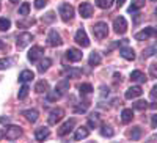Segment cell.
I'll return each mask as SVG.
<instances>
[{
	"label": "cell",
	"instance_id": "52a82bcc",
	"mask_svg": "<svg viewBox=\"0 0 157 143\" xmlns=\"http://www.w3.org/2000/svg\"><path fill=\"white\" fill-rule=\"evenodd\" d=\"M75 43L80 44L82 47H88V46H90V40H88L86 32H85L83 29H78V30H77V33H75Z\"/></svg>",
	"mask_w": 157,
	"mask_h": 143
},
{
	"label": "cell",
	"instance_id": "7a4b0ae2",
	"mask_svg": "<svg viewBox=\"0 0 157 143\" xmlns=\"http://www.w3.org/2000/svg\"><path fill=\"white\" fill-rule=\"evenodd\" d=\"M60 16L64 22H69L72 17H74V8L69 5V3H63L60 5Z\"/></svg>",
	"mask_w": 157,
	"mask_h": 143
},
{
	"label": "cell",
	"instance_id": "7402d4cb",
	"mask_svg": "<svg viewBox=\"0 0 157 143\" xmlns=\"http://www.w3.org/2000/svg\"><path fill=\"white\" fill-rule=\"evenodd\" d=\"M132 118H134V112L130 110V109H124L123 113H121V121L127 124V123L132 121Z\"/></svg>",
	"mask_w": 157,
	"mask_h": 143
},
{
	"label": "cell",
	"instance_id": "681fc988",
	"mask_svg": "<svg viewBox=\"0 0 157 143\" xmlns=\"http://www.w3.org/2000/svg\"><path fill=\"white\" fill-rule=\"evenodd\" d=\"M0 49H5V43L3 41H0Z\"/></svg>",
	"mask_w": 157,
	"mask_h": 143
},
{
	"label": "cell",
	"instance_id": "836d02e7",
	"mask_svg": "<svg viewBox=\"0 0 157 143\" xmlns=\"http://www.w3.org/2000/svg\"><path fill=\"white\" fill-rule=\"evenodd\" d=\"M61 98V93L58 91V90H55L54 93H47V101L49 102H54V101H58Z\"/></svg>",
	"mask_w": 157,
	"mask_h": 143
},
{
	"label": "cell",
	"instance_id": "5b68a950",
	"mask_svg": "<svg viewBox=\"0 0 157 143\" xmlns=\"http://www.w3.org/2000/svg\"><path fill=\"white\" fill-rule=\"evenodd\" d=\"M149 36H157V29H154V27H146V29H143L140 33L135 35V38H137L138 41H145V40H148Z\"/></svg>",
	"mask_w": 157,
	"mask_h": 143
},
{
	"label": "cell",
	"instance_id": "e0dca14e",
	"mask_svg": "<svg viewBox=\"0 0 157 143\" xmlns=\"http://www.w3.org/2000/svg\"><path fill=\"white\" fill-rule=\"evenodd\" d=\"M130 80H134V82H140V83H145L148 79H146V75L143 74L141 71H132V72H130Z\"/></svg>",
	"mask_w": 157,
	"mask_h": 143
},
{
	"label": "cell",
	"instance_id": "d6a6232c",
	"mask_svg": "<svg viewBox=\"0 0 157 143\" xmlns=\"http://www.w3.org/2000/svg\"><path fill=\"white\" fill-rule=\"evenodd\" d=\"M29 91H30V88L24 83V85H22V88L19 90V95H17V98H19V99H25V98L29 96Z\"/></svg>",
	"mask_w": 157,
	"mask_h": 143
},
{
	"label": "cell",
	"instance_id": "f1b7e54d",
	"mask_svg": "<svg viewBox=\"0 0 157 143\" xmlns=\"http://www.w3.org/2000/svg\"><path fill=\"white\" fill-rule=\"evenodd\" d=\"M113 134H115V131H113L112 127L102 126V129H101V135H102V137H113Z\"/></svg>",
	"mask_w": 157,
	"mask_h": 143
},
{
	"label": "cell",
	"instance_id": "44dd1931",
	"mask_svg": "<svg viewBox=\"0 0 157 143\" xmlns=\"http://www.w3.org/2000/svg\"><path fill=\"white\" fill-rule=\"evenodd\" d=\"M66 77H69V79H75V77H78V75H82V69H78V68H69V69H66L63 72Z\"/></svg>",
	"mask_w": 157,
	"mask_h": 143
},
{
	"label": "cell",
	"instance_id": "bcb514c9",
	"mask_svg": "<svg viewBox=\"0 0 157 143\" xmlns=\"http://www.w3.org/2000/svg\"><path fill=\"white\" fill-rule=\"evenodd\" d=\"M0 123H10V118H3V116H0Z\"/></svg>",
	"mask_w": 157,
	"mask_h": 143
},
{
	"label": "cell",
	"instance_id": "d6986e66",
	"mask_svg": "<svg viewBox=\"0 0 157 143\" xmlns=\"http://www.w3.org/2000/svg\"><path fill=\"white\" fill-rule=\"evenodd\" d=\"M32 79H35V74H33L32 71H29V69L22 71L21 75H19V80H21L22 83H27V82H30Z\"/></svg>",
	"mask_w": 157,
	"mask_h": 143
},
{
	"label": "cell",
	"instance_id": "ffe728a7",
	"mask_svg": "<svg viewBox=\"0 0 157 143\" xmlns=\"http://www.w3.org/2000/svg\"><path fill=\"white\" fill-rule=\"evenodd\" d=\"M88 135H90V131H88V127L82 126V127H78V129H77V132H75L74 138H75V140H82V138H86Z\"/></svg>",
	"mask_w": 157,
	"mask_h": 143
},
{
	"label": "cell",
	"instance_id": "f907efd6",
	"mask_svg": "<svg viewBox=\"0 0 157 143\" xmlns=\"http://www.w3.org/2000/svg\"><path fill=\"white\" fill-rule=\"evenodd\" d=\"M10 2H11V3H19L21 0H10Z\"/></svg>",
	"mask_w": 157,
	"mask_h": 143
},
{
	"label": "cell",
	"instance_id": "7bdbcfd3",
	"mask_svg": "<svg viewBox=\"0 0 157 143\" xmlns=\"http://www.w3.org/2000/svg\"><path fill=\"white\" fill-rule=\"evenodd\" d=\"M151 98L152 99H157V85H154L152 90H151Z\"/></svg>",
	"mask_w": 157,
	"mask_h": 143
},
{
	"label": "cell",
	"instance_id": "603a6c76",
	"mask_svg": "<svg viewBox=\"0 0 157 143\" xmlns=\"http://www.w3.org/2000/svg\"><path fill=\"white\" fill-rule=\"evenodd\" d=\"M101 55L98 54V52H91V55L88 58V63H90V66H98V64L101 63Z\"/></svg>",
	"mask_w": 157,
	"mask_h": 143
},
{
	"label": "cell",
	"instance_id": "74e56055",
	"mask_svg": "<svg viewBox=\"0 0 157 143\" xmlns=\"http://www.w3.org/2000/svg\"><path fill=\"white\" fill-rule=\"evenodd\" d=\"M46 5H47V0H35V8H38V10L44 8Z\"/></svg>",
	"mask_w": 157,
	"mask_h": 143
},
{
	"label": "cell",
	"instance_id": "5bb4252c",
	"mask_svg": "<svg viewBox=\"0 0 157 143\" xmlns=\"http://www.w3.org/2000/svg\"><path fill=\"white\" fill-rule=\"evenodd\" d=\"M141 93H143V90H141V87H130L127 91H126V99H134V98H138V96H141Z\"/></svg>",
	"mask_w": 157,
	"mask_h": 143
},
{
	"label": "cell",
	"instance_id": "6da1fadb",
	"mask_svg": "<svg viewBox=\"0 0 157 143\" xmlns=\"http://www.w3.org/2000/svg\"><path fill=\"white\" fill-rule=\"evenodd\" d=\"M93 33H94L96 38H99V40H104V38L109 35V25H107L105 22H98V24H94Z\"/></svg>",
	"mask_w": 157,
	"mask_h": 143
},
{
	"label": "cell",
	"instance_id": "d590c367",
	"mask_svg": "<svg viewBox=\"0 0 157 143\" xmlns=\"http://www.w3.org/2000/svg\"><path fill=\"white\" fill-rule=\"evenodd\" d=\"M134 109L135 110H145V109H148V102L146 101H137L134 104Z\"/></svg>",
	"mask_w": 157,
	"mask_h": 143
},
{
	"label": "cell",
	"instance_id": "8992f818",
	"mask_svg": "<svg viewBox=\"0 0 157 143\" xmlns=\"http://www.w3.org/2000/svg\"><path fill=\"white\" fill-rule=\"evenodd\" d=\"M63 115H64V112H63V109H54L50 113H49V118H47V123L49 124H57L61 118H63Z\"/></svg>",
	"mask_w": 157,
	"mask_h": 143
},
{
	"label": "cell",
	"instance_id": "ab89813d",
	"mask_svg": "<svg viewBox=\"0 0 157 143\" xmlns=\"http://www.w3.org/2000/svg\"><path fill=\"white\" fill-rule=\"evenodd\" d=\"M155 50H157V46H152V47L146 49V50H145V54H143V57H149V55H152V52H155Z\"/></svg>",
	"mask_w": 157,
	"mask_h": 143
},
{
	"label": "cell",
	"instance_id": "484cf974",
	"mask_svg": "<svg viewBox=\"0 0 157 143\" xmlns=\"http://www.w3.org/2000/svg\"><path fill=\"white\" fill-rule=\"evenodd\" d=\"M50 64H52V60H50V58H44V60H43L41 63H39V66H38V71H39V72H44V71H47Z\"/></svg>",
	"mask_w": 157,
	"mask_h": 143
},
{
	"label": "cell",
	"instance_id": "e575fe53",
	"mask_svg": "<svg viewBox=\"0 0 157 143\" xmlns=\"http://www.w3.org/2000/svg\"><path fill=\"white\" fill-rule=\"evenodd\" d=\"M11 27V22H10V19H6V17H2L0 19V30H8Z\"/></svg>",
	"mask_w": 157,
	"mask_h": 143
},
{
	"label": "cell",
	"instance_id": "f5cc1de1",
	"mask_svg": "<svg viewBox=\"0 0 157 143\" xmlns=\"http://www.w3.org/2000/svg\"><path fill=\"white\" fill-rule=\"evenodd\" d=\"M155 16H157V8H155Z\"/></svg>",
	"mask_w": 157,
	"mask_h": 143
},
{
	"label": "cell",
	"instance_id": "b9f144b4",
	"mask_svg": "<svg viewBox=\"0 0 157 143\" xmlns=\"http://www.w3.org/2000/svg\"><path fill=\"white\" fill-rule=\"evenodd\" d=\"M149 72L152 77H157V64H151L149 66Z\"/></svg>",
	"mask_w": 157,
	"mask_h": 143
},
{
	"label": "cell",
	"instance_id": "7dc6e473",
	"mask_svg": "<svg viewBox=\"0 0 157 143\" xmlns=\"http://www.w3.org/2000/svg\"><path fill=\"white\" fill-rule=\"evenodd\" d=\"M124 2H126V0H116V5H118V6H123Z\"/></svg>",
	"mask_w": 157,
	"mask_h": 143
},
{
	"label": "cell",
	"instance_id": "f6af8a7d",
	"mask_svg": "<svg viewBox=\"0 0 157 143\" xmlns=\"http://www.w3.org/2000/svg\"><path fill=\"white\" fill-rule=\"evenodd\" d=\"M151 123H152V127H157V115H152Z\"/></svg>",
	"mask_w": 157,
	"mask_h": 143
},
{
	"label": "cell",
	"instance_id": "ee69618b",
	"mask_svg": "<svg viewBox=\"0 0 157 143\" xmlns=\"http://www.w3.org/2000/svg\"><path fill=\"white\" fill-rule=\"evenodd\" d=\"M85 110H86V107H75L74 109L75 113H85Z\"/></svg>",
	"mask_w": 157,
	"mask_h": 143
},
{
	"label": "cell",
	"instance_id": "4dcf8cb0",
	"mask_svg": "<svg viewBox=\"0 0 157 143\" xmlns=\"http://www.w3.org/2000/svg\"><path fill=\"white\" fill-rule=\"evenodd\" d=\"M78 90H80V95H90L91 91H93V87H91L90 83H82L80 87H78Z\"/></svg>",
	"mask_w": 157,
	"mask_h": 143
},
{
	"label": "cell",
	"instance_id": "7c38bea8",
	"mask_svg": "<svg viewBox=\"0 0 157 143\" xmlns=\"http://www.w3.org/2000/svg\"><path fill=\"white\" fill-rule=\"evenodd\" d=\"M66 57H68L69 61H80L82 60V50H78V49H68Z\"/></svg>",
	"mask_w": 157,
	"mask_h": 143
},
{
	"label": "cell",
	"instance_id": "c3c4849f",
	"mask_svg": "<svg viewBox=\"0 0 157 143\" xmlns=\"http://www.w3.org/2000/svg\"><path fill=\"white\" fill-rule=\"evenodd\" d=\"M3 137H5V132L2 131V129H0V138H3Z\"/></svg>",
	"mask_w": 157,
	"mask_h": 143
},
{
	"label": "cell",
	"instance_id": "ba28073f",
	"mask_svg": "<svg viewBox=\"0 0 157 143\" xmlns=\"http://www.w3.org/2000/svg\"><path fill=\"white\" fill-rule=\"evenodd\" d=\"M21 134H22V131H21L19 126H10L6 129V132H5V137L8 140H16V138L21 137Z\"/></svg>",
	"mask_w": 157,
	"mask_h": 143
},
{
	"label": "cell",
	"instance_id": "3957f363",
	"mask_svg": "<svg viewBox=\"0 0 157 143\" xmlns=\"http://www.w3.org/2000/svg\"><path fill=\"white\" fill-rule=\"evenodd\" d=\"M32 40H33L32 33H29V32L19 33V35H17V41H16V44H17V49H24L25 46H29V44L32 43Z\"/></svg>",
	"mask_w": 157,
	"mask_h": 143
},
{
	"label": "cell",
	"instance_id": "816d5d0a",
	"mask_svg": "<svg viewBox=\"0 0 157 143\" xmlns=\"http://www.w3.org/2000/svg\"><path fill=\"white\" fill-rule=\"evenodd\" d=\"M149 140H157V135H152V137H151Z\"/></svg>",
	"mask_w": 157,
	"mask_h": 143
},
{
	"label": "cell",
	"instance_id": "ac0fdd59",
	"mask_svg": "<svg viewBox=\"0 0 157 143\" xmlns=\"http://www.w3.org/2000/svg\"><path fill=\"white\" fill-rule=\"evenodd\" d=\"M120 54H121V57L126 58V60H134V58H135V52H134L132 47H123V49L120 50Z\"/></svg>",
	"mask_w": 157,
	"mask_h": 143
},
{
	"label": "cell",
	"instance_id": "db71d44e",
	"mask_svg": "<svg viewBox=\"0 0 157 143\" xmlns=\"http://www.w3.org/2000/svg\"><path fill=\"white\" fill-rule=\"evenodd\" d=\"M152 2H157V0H152Z\"/></svg>",
	"mask_w": 157,
	"mask_h": 143
},
{
	"label": "cell",
	"instance_id": "9a60e30c",
	"mask_svg": "<svg viewBox=\"0 0 157 143\" xmlns=\"http://www.w3.org/2000/svg\"><path fill=\"white\" fill-rule=\"evenodd\" d=\"M22 115L27 118V121H30V123H36L38 121V110H35V109H30V110H24L22 112Z\"/></svg>",
	"mask_w": 157,
	"mask_h": 143
},
{
	"label": "cell",
	"instance_id": "4fadbf2b",
	"mask_svg": "<svg viewBox=\"0 0 157 143\" xmlns=\"http://www.w3.org/2000/svg\"><path fill=\"white\" fill-rule=\"evenodd\" d=\"M43 54H44V49L39 47V46H35V47H32V50L29 52V60H30V61H36Z\"/></svg>",
	"mask_w": 157,
	"mask_h": 143
},
{
	"label": "cell",
	"instance_id": "8d00e7d4",
	"mask_svg": "<svg viewBox=\"0 0 157 143\" xmlns=\"http://www.w3.org/2000/svg\"><path fill=\"white\" fill-rule=\"evenodd\" d=\"M29 11H30V5H29V3H22L21 8H19V14H21V16H27Z\"/></svg>",
	"mask_w": 157,
	"mask_h": 143
},
{
	"label": "cell",
	"instance_id": "60d3db41",
	"mask_svg": "<svg viewBox=\"0 0 157 143\" xmlns=\"http://www.w3.org/2000/svg\"><path fill=\"white\" fill-rule=\"evenodd\" d=\"M54 19H55V14L50 11V13H47V14H46V17H44V22H52Z\"/></svg>",
	"mask_w": 157,
	"mask_h": 143
},
{
	"label": "cell",
	"instance_id": "2e32d148",
	"mask_svg": "<svg viewBox=\"0 0 157 143\" xmlns=\"http://www.w3.org/2000/svg\"><path fill=\"white\" fill-rule=\"evenodd\" d=\"M49 129L47 127H39V129H36L35 131V138L38 140V141H43L44 138H47L49 137Z\"/></svg>",
	"mask_w": 157,
	"mask_h": 143
},
{
	"label": "cell",
	"instance_id": "30bf717a",
	"mask_svg": "<svg viewBox=\"0 0 157 143\" xmlns=\"http://www.w3.org/2000/svg\"><path fill=\"white\" fill-rule=\"evenodd\" d=\"M78 11H80V16L82 17H91V16H93V6H91V3H88V2L80 3Z\"/></svg>",
	"mask_w": 157,
	"mask_h": 143
},
{
	"label": "cell",
	"instance_id": "8fae6325",
	"mask_svg": "<svg viewBox=\"0 0 157 143\" xmlns=\"http://www.w3.org/2000/svg\"><path fill=\"white\" fill-rule=\"evenodd\" d=\"M75 126V120H69V121H66L60 129H58V135L60 137H64L66 134H69L71 131H72V127Z\"/></svg>",
	"mask_w": 157,
	"mask_h": 143
},
{
	"label": "cell",
	"instance_id": "9c48e42d",
	"mask_svg": "<svg viewBox=\"0 0 157 143\" xmlns=\"http://www.w3.org/2000/svg\"><path fill=\"white\" fill-rule=\"evenodd\" d=\"M47 41H49V44L50 46H54V47H57V46H61V36L57 33V30H50L49 32V35H47Z\"/></svg>",
	"mask_w": 157,
	"mask_h": 143
},
{
	"label": "cell",
	"instance_id": "d4e9b609",
	"mask_svg": "<svg viewBox=\"0 0 157 143\" xmlns=\"http://www.w3.org/2000/svg\"><path fill=\"white\" fill-rule=\"evenodd\" d=\"M55 90H58L60 93H64V91H68V90H69V80H68V79H63V80H60V82L57 83Z\"/></svg>",
	"mask_w": 157,
	"mask_h": 143
},
{
	"label": "cell",
	"instance_id": "1f68e13d",
	"mask_svg": "<svg viewBox=\"0 0 157 143\" xmlns=\"http://www.w3.org/2000/svg\"><path fill=\"white\" fill-rule=\"evenodd\" d=\"M129 137L132 138V140H138V138L141 137V129H140V127H134L132 131L129 132Z\"/></svg>",
	"mask_w": 157,
	"mask_h": 143
},
{
	"label": "cell",
	"instance_id": "f546056e",
	"mask_svg": "<svg viewBox=\"0 0 157 143\" xmlns=\"http://www.w3.org/2000/svg\"><path fill=\"white\" fill-rule=\"evenodd\" d=\"M88 124H90L91 127L99 126V113H93V115H91L90 120H88Z\"/></svg>",
	"mask_w": 157,
	"mask_h": 143
},
{
	"label": "cell",
	"instance_id": "f35d334b",
	"mask_svg": "<svg viewBox=\"0 0 157 143\" xmlns=\"http://www.w3.org/2000/svg\"><path fill=\"white\" fill-rule=\"evenodd\" d=\"M10 64H11L10 60H6V58H0V69H6Z\"/></svg>",
	"mask_w": 157,
	"mask_h": 143
},
{
	"label": "cell",
	"instance_id": "cb8c5ba5",
	"mask_svg": "<svg viewBox=\"0 0 157 143\" xmlns=\"http://www.w3.org/2000/svg\"><path fill=\"white\" fill-rule=\"evenodd\" d=\"M47 90H49V83L46 80H39L35 87V91L36 93H47Z\"/></svg>",
	"mask_w": 157,
	"mask_h": 143
},
{
	"label": "cell",
	"instance_id": "4316f807",
	"mask_svg": "<svg viewBox=\"0 0 157 143\" xmlns=\"http://www.w3.org/2000/svg\"><path fill=\"white\" fill-rule=\"evenodd\" d=\"M96 5L102 10H109L113 5V0H96Z\"/></svg>",
	"mask_w": 157,
	"mask_h": 143
},
{
	"label": "cell",
	"instance_id": "277c9868",
	"mask_svg": "<svg viewBox=\"0 0 157 143\" xmlns=\"http://www.w3.org/2000/svg\"><path fill=\"white\" fill-rule=\"evenodd\" d=\"M113 29H115V32H116V33L124 35V33L127 32V22H126V19H124L123 16L116 17V19L113 21Z\"/></svg>",
	"mask_w": 157,
	"mask_h": 143
},
{
	"label": "cell",
	"instance_id": "83f0119b",
	"mask_svg": "<svg viewBox=\"0 0 157 143\" xmlns=\"http://www.w3.org/2000/svg\"><path fill=\"white\" fill-rule=\"evenodd\" d=\"M143 5H145V0H132V5L129 6V13H134L135 10L141 8Z\"/></svg>",
	"mask_w": 157,
	"mask_h": 143
}]
</instances>
